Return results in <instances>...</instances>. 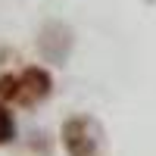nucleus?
Here are the masks:
<instances>
[{
    "mask_svg": "<svg viewBox=\"0 0 156 156\" xmlns=\"http://www.w3.org/2000/svg\"><path fill=\"white\" fill-rule=\"evenodd\" d=\"M62 147L69 156H103V128L90 115H72L62 122Z\"/></svg>",
    "mask_w": 156,
    "mask_h": 156,
    "instance_id": "2",
    "label": "nucleus"
},
{
    "mask_svg": "<svg viewBox=\"0 0 156 156\" xmlns=\"http://www.w3.org/2000/svg\"><path fill=\"white\" fill-rule=\"evenodd\" d=\"M53 94V78L44 66H22L16 72L0 75V100L9 106L31 109Z\"/></svg>",
    "mask_w": 156,
    "mask_h": 156,
    "instance_id": "1",
    "label": "nucleus"
},
{
    "mask_svg": "<svg viewBox=\"0 0 156 156\" xmlns=\"http://www.w3.org/2000/svg\"><path fill=\"white\" fill-rule=\"evenodd\" d=\"M12 137H16V119H12V112H9V103L0 100V147L9 144Z\"/></svg>",
    "mask_w": 156,
    "mask_h": 156,
    "instance_id": "3",
    "label": "nucleus"
}]
</instances>
